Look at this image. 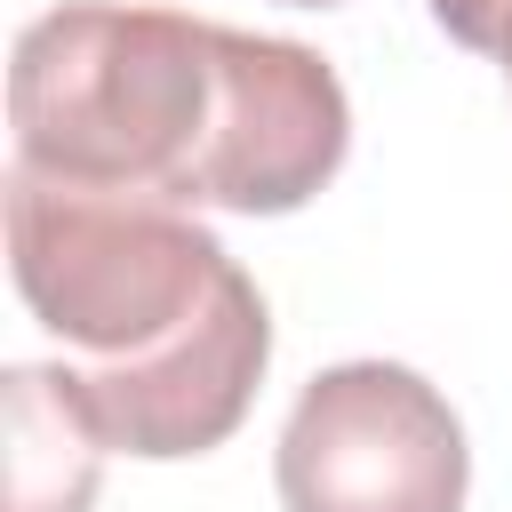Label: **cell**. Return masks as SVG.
Instances as JSON below:
<instances>
[{"label": "cell", "mask_w": 512, "mask_h": 512, "mask_svg": "<svg viewBox=\"0 0 512 512\" xmlns=\"http://www.w3.org/2000/svg\"><path fill=\"white\" fill-rule=\"evenodd\" d=\"M8 272L24 312L80 352L72 376L104 448L176 464L240 432L272 360V312L192 208L8 168Z\"/></svg>", "instance_id": "cell-2"}, {"label": "cell", "mask_w": 512, "mask_h": 512, "mask_svg": "<svg viewBox=\"0 0 512 512\" xmlns=\"http://www.w3.org/2000/svg\"><path fill=\"white\" fill-rule=\"evenodd\" d=\"M288 8H336V0H288Z\"/></svg>", "instance_id": "cell-6"}, {"label": "cell", "mask_w": 512, "mask_h": 512, "mask_svg": "<svg viewBox=\"0 0 512 512\" xmlns=\"http://www.w3.org/2000/svg\"><path fill=\"white\" fill-rule=\"evenodd\" d=\"M8 512H88L104 432L72 368H8Z\"/></svg>", "instance_id": "cell-4"}, {"label": "cell", "mask_w": 512, "mask_h": 512, "mask_svg": "<svg viewBox=\"0 0 512 512\" xmlns=\"http://www.w3.org/2000/svg\"><path fill=\"white\" fill-rule=\"evenodd\" d=\"M280 512H464L472 448L440 384L400 360L320 368L272 448Z\"/></svg>", "instance_id": "cell-3"}, {"label": "cell", "mask_w": 512, "mask_h": 512, "mask_svg": "<svg viewBox=\"0 0 512 512\" xmlns=\"http://www.w3.org/2000/svg\"><path fill=\"white\" fill-rule=\"evenodd\" d=\"M432 24H440L456 48L504 64V80H512V0H432Z\"/></svg>", "instance_id": "cell-5"}, {"label": "cell", "mask_w": 512, "mask_h": 512, "mask_svg": "<svg viewBox=\"0 0 512 512\" xmlns=\"http://www.w3.org/2000/svg\"><path fill=\"white\" fill-rule=\"evenodd\" d=\"M16 160L80 192L288 216L352 152V104L320 48L184 8L64 0L8 56Z\"/></svg>", "instance_id": "cell-1"}]
</instances>
